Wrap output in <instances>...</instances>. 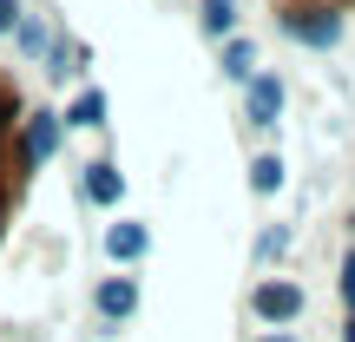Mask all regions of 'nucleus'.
I'll return each instance as SVG.
<instances>
[{"label": "nucleus", "mask_w": 355, "mask_h": 342, "mask_svg": "<svg viewBox=\"0 0 355 342\" xmlns=\"http://www.w3.org/2000/svg\"><path fill=\"white\" fill-rule=\"evenodd\" d=\"M250 191H257V198H270V191H283V158H277V152H263V158L250 165Z\"/></svg>", "instance_id": "nucleus-12"}, {"label": "nucleus", "mask_w": 355, "mask_h": 342, "mask_svg": "<svg viewBox=\"0 0 355 342\" xmlns=\"http://www.w3.org/2000/svg\"><path fill=\"white\" fill-rule=\"evenodd\" d=\"M66 126L99 132V126H105V92H79V99H73V112H66Z\"/></svg>", "instance_id": "nucleus-11"}, {"label": "nucleus", "mask_w": 355, "mask_h": 342, "mask_svg": "<svg viewBox=\"0 0 355 342\" xmlns=\"http://www.w3.org/2000/svg\"><path fill=\"white\" fill-rule=\"evenodd\" d=\"M243 112H250V126H277V112H283V79L277 73H257L250 86H243Z\"/></svg>", "instance_id": "nucleus-4"}, {"label": "nucleus", "mask_w": 355, "mask_h": 342, "mask_svg": "<svg viewBox=\"0 0 355 342\" xmlns=\"http://www.w3.org/2000/svg\"><path fill=\"white\" fill-rule=\"evenodd\" d=\"M132 309H139V283H132V277H105L99 283V316L105 323H125Z\"/></svg>", "instance_id": "nucleus-6"}, {"label": "nucleus", "mask_w": 355, "mask_h": 342, "mask_svg": "<svg viewBox=\"0 0 355 342\" xmlns=\"http://www.w3.org/2000/svg\"><path fill=\"white\" fill-rule=\"evenodd\" d=\"M20 26V0H0V33H13Z\"/></svg>", "instance_id": "nucleus-15"}, {"label": "nucleus", "mask_w": 355, "mask_h": 342, "mask_svg": "<svg viewBox=\"0 0 355 342\" xmlns=\"http://www.w3.org/2000/svg\"><path fill=\"white\" fill-rule=\"evenodd\" d=\"M343 296H349V309H355V250L343 257Z\"/></svg>", "instance_id": "nucleus-16"}, {"label": "nucleus", "mask_w": 355, "mask_h": 342, "mask_svg": "<svg viewBox=\"0 0 355 342\" xmlns=\"http://www.w3.org/2000/svg\"><path fill=\"white\" fill-rule=\"evenodd\" d=\"M204 33H211V40L237 33V0H204Z\"/></svg>", "instance_id": "nucleus-9"}, {"label": "nucleus", "mask_w": 355, "mask_h": 342, "mask_svg": "<svg viewBox=\"0 0 355 342\" xmlns=\"http://www.w3.org/2000/svg\"><path fill=\"white\" fill-rule=\"evenodd\" d=\"M145 250H152V230L145 224H125V217H119V224L105 230V257H112V264H139Z\"/></svg>", "instance_id": "nucleus-5"}, {"label": "nucleus", "mask_w": 355, "mask_h": 342, "mask_svg": "<svg viewBox=\"0 0 355 342\" xmlns=\"http://www.w3.org/2000/svg\"><path fill=\"white\" fill-rule=\"evenodd\" d=\"M79 191H86V204H119L125 198V178H119V165H86V178H79Z\"/></svg>", "instance_id": "nucleus-7"}, {"label": "nucleus", "mask_w": 355, "mask_h": 342, "mask_svg": "<svg viewBox=\"0 0 355 342\" xmlns=\"http://www.w3.org/2000/svg\"><path fill=\"white\" fill-rule=\"evenodd\" d=\"M13 33H20L26 53H46V26H40V20H26V13H20V26H13Z\"/></svg>", "instance_id": "nucleus-13"}, {"label": "nucleus", "mask_w": 355, "mask_h": 342, "mask_svg": "<svg viewBox=\"0 0 355 342\" xmlns=\"http://www.w3.org/2000/svg\"><path fill=\"white\" fill-rule=\"evenodd\" d=\"M283 33L322 53V46H336V40H343V20H336V13H283Z\"/></svg>", "instance_id": "nucleus-3"}, {"label": "nucleus", "mask_w": 355, "mask_h": 342, "mask_svg": "<svg viewBox=\"0 0 355 342\" xmlns=\"http://www.w3.org/2000/svg\"><path fill=\"white\" fill-rule=\"evenodd\" d=\"M46 73H53V79L86 73V46H79V40H53V46H46Z\"/></svg>", "instance_id": "nucleus-8"}, {"label": "nucleus", "mask_w": 355, "mask_h": 342, "mask_svg": "<svg viewBox=\"0 0 355 342\" xmlns=\"http://www.w3.org/2000/svg\"><path fill=\"white\" fill-rule=\"evenodd\" d=\"M224 73L237 79V86H250V79H257V53H250V40H230V46H224Z\"/></svg>", "instance_id": "nucleus-10"}, {"label": "nucleus", "mask_w": 355, "mask_h": 342, "mask_svg": "<svg viewBox=\"0 0 355 342\" xmlns=\"http://www.w3.org/2000/svg\"><path fill=\"white\" fill-rule=\"evenodd\" d=\"M250 303H257V316H263V323H296V316H303V290H296V283H277V277L257 283Z\"/></svg>", "instance_id": "nucleus-2"}, {"label": "nucleus", "mask_w": 355, "mask_h": 342, "mask_svg": "<svg viewBox=\"0 0 355 342\" xmlns=\"http://www.w3.org/2000/svg\"><path fill=\"white\" fill-rule=\"evenodd\" d=\"M13 198H20V171H0V224H7Z\"/></svg>", "instance_id": "nucleus-14"}, {"label": "nucleus", "mask_w": 355, "mask_h": 342, "mask_svg": "<svg viewBox=\"0 0 355 342\" xmlns=\"http://www.w3.org/2000/svg\"><path fill=\"white\" fill-rule=\"evenodd\" d=\"M53 145H60V112H26L20 119V158L26 165H46Z\"/></svg>", "instance_id": "nucleus-1"}, {"label": "nucleus", "mask_w": 355, "mask_h": 342, "mask_svg": "<svg viewBox=\"0 0 355 342\" xmlns=\"http://www.w3.org/2000/svg\"><path fill=\"white\" fill-rule=\"evenodd\" d=\"M263 342H296V336H290V330H270V336H263Z\"/></svg>", "instance_id": "nucleus-17"}]
</instances>
